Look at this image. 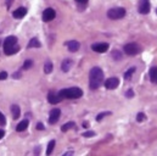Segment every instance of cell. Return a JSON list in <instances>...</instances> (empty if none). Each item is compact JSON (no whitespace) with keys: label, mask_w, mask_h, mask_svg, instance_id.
I'll use <instances>...</instances> for the list:
<instances>
[{"label":"cell","mask_w":157,"mask_h":156,"mask_svg":"<svg viewBox=\"0 0 157 156\" xmlns=\"http://www.w3.org/2000/svg\"><path fill=\"white\" fill-rule=\"evenodd\" d=\"M20 76H21V73H20V72H17V73H14V76H12V77H14V78H18Z\"/></svg>","instance_id":"obj_34"},{"label":"cell","mask_w":157,"mask_h":156,"mask_svg":"<svg viewBox=\"0 0 157 156\" xmlns=\"http://www.w3.org/2000/svg\"><path fill=\"white\" fill-rule=\"evenodd\" d=\"M112 57L116 59V60H121V59H122V54H121L118 50H115V51L112 53Z\"/></svg>","instance_id":"obj_26"},{"label":"cell","mask_w":157,"mask_h":156,"mask_svg":"<svg viewBox=\"0 0 157 156\" xmlns=\"http://www.w3.org/2000/svg\"><path fill=\"white\" fill-rule=\"evenodd\" d=\"M61 100H62V98L58 95V93L50 92V93L48 94V101H49L50 104H52V105H55V104H58Z\"/></svg>","instance_id":"obj_11"},{"label":"cell","mask_w":157,"mask_h":156,"mask_svg":"<svg viewBox=\"0 0 157 156\" xmlns=\"http://www.w3.org/2000/svg\"><path fill=\"white\" fill-rule=\"evenodd\" d=\"M55 140H50L49 141V144H48V149H46V155H50L51 152H52V150H54V148H55Z\"/></svg>","instance_id":"obj_22"},{"label":"cell","mask_w":157,"mask_h":156,"mask_svg":"<svg viewBox=\"0 0 157 156\" xmlns=\"http://www.w3.org/2000/svg\"><path fill=\"white\" fill-rule=\"evenodd\" d=\"M5 124H6V118L2 112H0V126H5Z\"/></svg>","instance_id":"obj_28"},{"label":"cell","mask_w":157,"mask_h":156,"mask_svg":"<svg viewBox=\"0 0 157 156\" xmlns=\"http://www.w3.org/2000/svg\"><path fill=\"white\" fill-rule=\"evenodd\" d=\"M55 16H56L55 10L51 9V8H48V9H45L44 12H43V21H44V22H49V21L54 20Z\"/></svg>","instance_id":"obj_9"},{"label":"cell","mask_w":157,"mask_h":156,"mask_svg":"<svg viewBox=\"0 0 157 156\" xmlns=\"http://www.w3.org/2000/svg\"><path fill=\"white\" fill-rule=\"evenodd\" d=\"M51 71H52V63H51V61H46L45 63H44V72L46 73V74H49V73H51Z\"/></svg>","instance_id":"obj_20"},{"label":"cell","mask_w":157,"mask_h":156,"mask_svg":"<svg viewBox=\"0 0 157 156\" xmlns=\"http://www.w3.org/2000/svg\"><path fill=\"white\" fill-rule=\"evenodd\" d=\"M109 48H110V45L107 43H96V44H93L92 45V49L94 51H96V53H100V54L106 53L109 50Z\"/></svg>","instance_id":"obj_10"},{"label":"cell","mask_w":157,"mask_h":156,"mask_svg":"<svg viewBox=\"0 0 157 156\" xmlns=\"http://www.w3.org/2000/svg\"><path fill=\"white\" fill-rule=\"evenodd\" d=\"M11 112H12V117L14 120H17L21 115V110H20V106L18 105H12L11 106Z\"/></svg>","instance_id":"obj_17"},{"label":"cell","mask_w":157,"mask_h":156,"mask_svg":"<svg viewBox=\"0 0 157 156\" xmlns=\"http://www.w3.org/2000/svg\"><path fill=\"white\" fill-rule=\"evenodd\" d=\"M4 135H5V132H4L3 129H0V139L4 138Z\"/></svg>","instance_id":"obj_33"},{"label":"cell","mask_w":157,"mask_h":156,"mask_svg":"<svg viewBox=\"0 0 157 156\" xmlns=\"http://www.w3.org/2000/svg\"><path fill=\"white\" fill-rule=\"evenodd\" d=\"M28 124H29L28 120H23V121H21V122L17 124L16 131H17V132H23V131H26V129L28 128Z\"/></svg>","instance_id":"obj_16"},{"label":"cell","mask_w":157,"mask_h":156,"mask_svg":"<svg viewBox=\"0 0 157 156\" xmlns=\"http://www.w3.org/2000/svg\"><path fill=\"white\" fill-rule=\"evenodd\" d=\"M95 135V132H93V131H88V132H84L83 133V137L84 138H89V137H94Z\"/></svg>","instance_id":"obj_27"},{"label":"cell","mask_w":157,"mask_h":156,"mask_svg":"<svg viewBox=\"0 0 157 156\" xmlns=\"http://www.w3.org/2000/svg\"><path fill=\"white\" fill-rule=\"evenodd\" d=\"M124 53L129 56H134V55H138L140 51H141V48L135 44V43H129V44H125L124 48H123Z\"/></svg>","instance_id":"obj_5"},{"label":"cell","mask_w":157,"mask_h":156,"mask_svg":"<svg viewBox=\"0 0 157 156\" xmlns=\"http://www.w3.org/2000/svg\"><path fill=\"white\" fill-rule=\"evenodd\" d=\"M125 97H127V98H129V99H130V98H133V97H134V92H133V89H128V90H127V93H125Z\"/></svg>","instance_id":"obj_30"},{"label":"cell","mask_w":157,"mask_h":156,"mask_svg":"<svg viewBox=\"0 0 157 156\" xmlns=\"http://www.w3.org/2000/svg\"><path fill=\"white\" fill-rule=\"evenodd\" d=\"M20 50V46L17 45V38L14 36L8 37L4 40V53L6 55H14Z\"/></svg>","instance_id":"obj_3"},{"label":"cell","mask_w":157,"mask_h":156,"mask_svg":"<svg viewBox=\"0 0 157 156\" xmlns=\"http://www.w3.org/2000/svg\"><path fill=\"white\" fill-rule=\"evenodd\" d=\"M118 86H119V80L117 77H111V78L105 81V88L106 89L112 90V89H116Z\"/></svg>","instance_id":"obj_7"},{"label":"cell","mask_w":157,"mask_h":156,"mask_svg":"<svg viewBox=\"0 0 157 156\" xmlns=\"http://www.w3.org/2000/svg\"><path fill=\"white\" fill-rule=\"evenodd\" d=\"M12 2H14V0H8V8H10V5H11Z\"/></svg>","instance_id":"obj_35"},{"label":"cell","mask_w":157,"mask_h":156,"mask_svg":"<svg viewBox=\"0 0 157 156\" xmlns=\"http://www.w3.org/2000/svg\"><path fill=\"white\" fill-rule=\"evenodd\" d=\"M156 14H157V10H156Z\"/></svg>","instance_id":"obj_36"},{"label":"cell","mask_w":157,"mask_h":156,"mask_svg":"<svg viewBox=\"0 0 157 156\" xmlns=\"http://www.w3.org/2000/svg\"><path fill=\"white\" fill-rule=\"evenodd\" d=\"M145 118H146V116H145L144 112H139V114L136 115V121H138V122H142V121H145Z\"/></svg>","instance_id":"obj_25"},{"label":"cell","mask_w":157,"mask_h":156,"mask_svg":"<svg viewBox=\"0 0 157 156\" xmlns=\"http://www.w3.org/2000/svg\"><path fill=\"white\" fill-rule=\"evenodd\" d=\"M66 45H67V48H68V50L71 53H75V51L79 50V48H81L79 42H77V40H69Z\"/></svg>","instance_id":"obj_12"},{"label":"cell","mask_w":157,"mask_h":156,"mask_svg":"<svg viewBox=\"0 0 157 156\" xmlns=\"http://www.w3.org/2000/svg\"><path fill=\"white\" fill-rule=\"evenodd\" d=\"M110 115H111V112H101V114H99V115L96 116V121H101L104 117L110 116Z\"/></svg>","instance_id":"obj_24"},{"label":"cell","mask_w":157,"mask_h":156,"mask_svg":"<svg viewBox=\"0 0 157 156\" xmlns=\"http://www.w3.org/2000/svg\"><path fill=\"white\" fill-rule=\"evenodd\" d=\"M8 78V73L5 72V71H3V72H0V80L2 81H5Z\"/></svg>","instance_id":"obj_31"},{"label":"cell","mask_w":157,"mask_h":156,"mask_svg":"<svg viewBox=\"0 0 157 156\" xmlns=\"http://www.w3.org/2000/svg\"><path fill=\"white\" fill-rule=\"evenodd\" d=\"M60 116H61V110L60 109H52L50 111V115H49V123L55 124L60 120Z\"/></svg>","instance_id":"obj_8"},{"label":"cell","mask_w":157,"mask_h":156,"mask_svg":"<svg viewBox=\"0 0 157 156\" xmlns=\"http://www.w3.org/2000/svg\"><path fill=\"white\" fill-rule=\"evenodd\" d=\"M58 95L62 99H78L83 95V90L78 87H71V88L61 89L58 92Z\"/></svg>","instance_id":"obj_2"},{"label":"cell","mask_w":157,"mask_h":156,"mask_svg":"<svg viewBox=\"0 0 157 156\" xmlns=\"http://www.w3.org/2000/svg\"><path fill=\"white\" fill-rule=\"evenodd\" d=\"M37 129H38V131H43V129H44V124L39 122V123L37 124Z\"/></svg>","instance_id":"obj_32"},{"label":"cell","mask_w":157,"mask_h":156,"mask_svg":"<svg viewBox=\"0 0 157 156\" xmlns=\"http://www.w3.org/2000/svg\"><path fill=\"white\" fill-rule=\"evenodd\" d=\"M72 66H73V61H72L71 59H65V60L62 61V63H61V70H62L63 72H68Z\"/></svg>","instance_id":"obj_14"},{"label":"cell","mask_w":157,"mask_h":156,"mask_svg":"<svg viewBox=\"0 0 157 156\" xmlns=\"http://www.w3.org/2000/svg\"><path fill=\"white\" fill-rule=\"evenodd\" d=\"M26 14H27V9L26 8H18V9H16L12 12V16L15 19H22V17L26 16Z\"/></svg>","instance_id":"obj_13"},{"label":"cell","mask_w":157,"mask_h":156,"mask_svg":"<svg viewBox=\"0 0 157 156\" xmlns=\"http://www.w3.org/2000/svg\"><path fill=\"white\" fill-rule=\"evenodd\" d=\"M135 67H130L125 73H124V80H127V81H129L130 80V78H132V76L135 73Z\"/></svg>","instance_id":"obj_19"},{"label":"cell","mask_w":157,"mask_h":156,"mask_svg":"<svg viewBox=\"0 0 157 156\" xmlns=\"http://www.w3.org/2000/svg\"><path fill=\"white\" fill-rule=\"evenodd\" d=\"M149 76H150L151 82L157 84V66H155V67H151V68H150Z\"/></svg>","instance_id":"obj_15"},{"label":"cell","mask_w":157,"mask_h":156,"mask_svg":"<svg viewBox=\"0 0 157 156\" xmlns=\"http://www.w3.org/2000/svg\"><path fill=\"white\" fill-rule=\"evenodd\" d=\"M125 16V9L124 8H113L107 11V17L111 20H119Z\"/></svg>","instance_id":"obj_4"},{"label":"cell","mask_w":157,"mask_h":156,"mask_svg":"<svg viewBox=\"0 0 157 156\" xmlns=\"http://www.w3.org/2000/svg\"><path fill=\"white\" fill-rule=\"evenodd\" d=\"M104 82V72L100 67H93L89 72V87L93 90L100 88Z\"/></svg>","instance_id":"obj_1"},{"label":"cell","mask_w":157,"mask_h":156,"mask_svg":"<svg viewBox=\"0 0 157 156\" xmlns=\"http://www.w3.org/2000/svg\"><path fill=\"white\" fill-rule=\"evenodd\" d=\"M42 46V44H40V42L37 39V38H32L31 40H29V43H28V46L27 48H40Z\"/></svg>","instance_id":"obj_18"},{"label":"cell","mask_w":157,"mask_h":156,"mask_svg":"<svg viewBox=\"0 0 157 156\" xmlns=\"http://www.w3.org/2000/svg\"><path fill=\"white\" fill-rule=\"evenodd\" d=\"M88 2H89V0H75V3L78 5H81V6H85L88 4Z\"/></svg>","instance_id":"obj_29"},{"label":"cell","mask_w":157,"mask_h":156,"mask_svg":"<svg viewBox=\"0 0 157 156\" xmlns=\"http://www.w3.org/2000/svg\"><path fill=\"white\" fill-rule=\"evenodd\" d=\"M32 66H33V61L28 59V60L25 61V63H23V66H22V70H29Z\"/></svg>","instance_id":"obj_23"},{"label":"cell","mask_w":157,"mask_h":156,"mask_svg":"<svg viewBox=\"0 0 157 156\" xmlns=\"http://www.w3.org/2000/svg\"><path fill=\"white\" fill-rule=\"evenodd\" d=\"M74 126H75V123H74V122H67V123H65V124L61 127V131H62V132H67L68 129L74 128Z\"/></svg>","instance_id":"obj_21"},{"label":"cell","mask_w":157,"mask_h":156,"mask_svg":"<svg viewBox=\"0 0 157 156\" xmlns=\"http://www.w3.org/2000/svg\"><path fill=\"white\" fill-rule=\"evenodd\" d=\"M138 10L141 15H147L150 12V2L149 0H139Z\"/></svg>","instance_id":"obj_6"}]
</instances>
